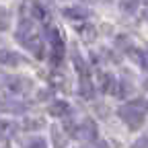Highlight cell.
<instances>
[{"label": "cell", "mask_w": 148, "mask_h": 148, "mask_svg": "<svg viewBox=\"0 0 148 148\" xmlns=\"http://www.w3.org/2000/svg\"><path fill=\"white\" fill-rule=\"evenodd\" d=\"M16 39L21 41L29 51H33L37 58H41V37L37 33L35 25L29 21V18H21V23H18V29H16Z\"/></svg>", "instance_id": "cell-1"}, {"label": "cell", "mask_w": 148, "mask_h": 148, "mask_svg": "<svg viewBox=\"0 0 148 148\" xmlns=\"http://www.w3.org/2000/svg\"><path fill=\"white\" fill-rule=\"evenodd\" d=\"M146 111H148V103L144 99H136V101H130L127 105H121L119 107V115L132 130H138L142 125V121H144Z\"/></svg>", "instance_id": "cell-2"}, {"label": "cell", "mask_w": 148, "mask_h": 148, "mask_svg": "<svg viewBox=\"0 0 148 148\" xmlns=\"http://www.w3.org/2000/svg\"><path fill=\"white\" fill-rule=\"evenodd\" d=\"M74 136H78V138H82V140H95V138H97V125L92 123L90 119H86L82 125L76 127V134H74Z\"/></svg>", "instance_id": "cell-3"}, {"label": "cell", "mask_w": 148, "mask_h": 148, "mask_svg": "<svg viewBox=\"0 0 148 148\" xmlns=\"http://www.w3.org/2000/svg\"><path fill=\"white\" fill-rule=\"evenodd\" d=\"M23 62V58L14 51H8V49H0V64L2 66H18Z\"/></svg>", "instance_id": "cell-4"}, {"label": "cell", "mask_w": 148, "mask_h": 148, "mask_svg": "<svg viewBox=\"0 0 148 148\" xmlns=\"http://www.w3.org/2000/svg\"><path fill=\"white\" fill-rule=\"evenodd\" d=\"M68 111H70V107H68V103H64V101H56V103L49 107V113H51V115H56V117L66 115Z\"/></svg>", "instance_id": "cell-5"}, {"label": "cell", "mask_w": 148, "mask_h": 148, "mask_svg": "<svg viewBox=\"0 0 148 148\" xmlns=\"http://www.w3.org/2000/svg\"><path fill=\"white\" fill-rule=\"evenodd\" d=\"M140 6V0H119V8L125 12V14H134Z\"/></svg>", "instance_id": "cell-6"}, {"label": "cell", "mask_w": 148, "mask_h": 148, "mask_svg": "<svg viewBox=\"0 0 148 148\" xmlns=\"http://www.w3.org/2000/svg\"><path fill=\"white\" fill-rule=\"evenodd\" d=\"M62 12H64V16H68V18H86V16H88V12H86L84 8H78V6L64 8Z\"/></svg>", "instance_id": "cell-7"}, {"label": "cell", "mask_w": 148, "mask_h": 148, "mask_svg": "<svg viewBox=\"0 0 148 148\" xmlns=\"http://www.w3.org/2000/svg\"><path fill=\"white\" fill-rule=\"evenodd\" d=\"M51 132H53V144H56V148H64L68 140H66V136L60 134V127H58V125H53V127H51Z\"/></svg>", "instance_id": "cell-8"}, {"label": "cell", "mask_w": 148, "mask_h": 148, "mask_svg": "<svg viewBox=\"0 0 148 148\" xmlns=\"http://www.w3.org/2000/svg\"><path fill=\"white\" fill-rule=\"evenodd\" d=\"M10 25V14L6 8H0V31H6Z\"/></svg>", "instance_id": "cell-9"}, {"label": "cell", "mask_w": 148, "mask_h": 148, "mask_svg": "<svg viewBox=\"0 0 148 148\" xmlns=\"http://www.w3.org/2000/svg\"><path fill=\"white\" fill-rule=\"evenodd\" d=\"M27 148H47V144H45L43 138H31L29 144H27Z\"/></svg>", "instance_id": "cell-10"}, {"label": "cell", "mask_w": 148, "mask_h": 148, "mask_svg": "<svg viewBox=\"0 0 148 148\" xmlns=\"http://www.w3.org/2000/svg\"><path fill=\"white\" fill-rule=\"evenodd\" d=\"M132 148H148V136H142V138H140Z\"/></svg>", "instance_id": "cell-11"}, {"label": "cell", "mask_w": 148, "mask_h": 148, "mask_svg": "<svg viewBox=\"0 0 148 148\" xmlns=\"http://www.w3.org/2000/svg\"><path fill=\"white\" fill-rule=\"evenodd\" d=\"M142 66H144V70H148V53L142 56Z\"/></svg>", "instance_id": "cell-12"}, {"label": "cell", "mask_w": 148, "mask_h": 148, "mask_svg": "<svg viewBox=\"0 0 148 148\" xmlns=\"http://www.w3.org/2000/svg\"><path fill=\"white\" fill-rule=\"evenodd\" d=\"M82 2H97V0H82Z\"/></svg>", "instance_id": "cell-13"}]
</instances>
